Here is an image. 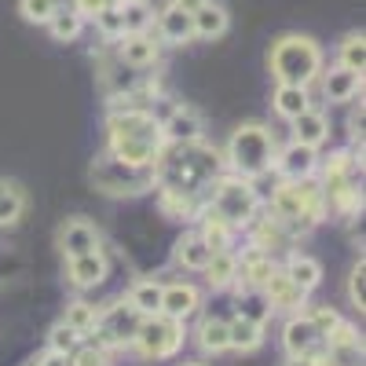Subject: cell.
<instances>
[{
    "label": "cell",
    "mask_w": 366,
    "mask_h": 366,
    "mask_svg": "<svg viewBox=\"0 0 366 366\" xmlns=\"http://www.w3.org/2000/svg\"><path fill=\"white\" fill-rule=\"evenodd\" d=\"M165 136H162V117L143 107H110L107 114V150L121 162L132 165H154L162 154Z\"/></svg>",
    "instance_id": "6da1fadb"
},
{
    "label": "cell",
    "mask_w": 366,
    "mask_h": 366,
    "mask_svg": "<svg viewBox=\"0 0 366 366\" xmlns=\"http://www.w3.org/2000/svg\"><path fill=\"white\" fill-rule=\"evenodd\" d=\"M158 169V183L165 187H179L191 194H205V187L217 179L224 169V154L217 147H209L205 139L194 143H165L162 154L154 158Z\"/></svg>",
    "instance_id": "7a4b0ae2"
},
{
    "label": "cell",
    "mask_w": 366,
    "mask_h": 366,
    "mask_svg": "<svg viewBox=\"0 0 366 366\" xmlns=\"http://www.w3.org/2000/svg\"><path fill=\"white\" fill-rule=\"evenodd\" d=\"M264 205H267V212H271L274 220H282V227H286L293 238L308 234L312 227H319V224L330 217L319 176H308V179H282L279 187L271 191V198H267Z\"/></svg>",
    "instance_id": "3957f363"
},
{
    "label": "cell",
    "mask_w": 366,
    "mask_h": 366,
    "mask_svg": "<svg viewBox=\"0 0 366 366\" xmlns=\"http://www.w3.org/2000/svg\"><path fill=\"white\" fill-rule=\"evenodd\" d=\"M267 70L274 84H300L312 88L319 74L326 70V55L315 37L308 34H282L267 51Z\"/></svg>",
    "instance_id": "277c9868"
},
{
    "label": "cell",
    "mask_w": 366,
    "mask_h": 366,
    "mask_svg": "<svg viewBox=\"0 0 366 366\" xmlns=\"http://www.w3.org/2000/svg\"><path fill=\"white\" fill-rule=\"evenodd\" d=\"M274 132L264 125V121H242V125L231 132L227 147L220 150L224 154V169L234 176H246V179H260L271 172L274 162Z\"/></svg>",
    "instance_id": "5b68a950"
},
{
    "label": "cell",
    "mask_w": 366,
    "mask_h": 366,
    "mask_svg": "<svg viewBox=\"0 0 366 366\" xmlns=\"http://www.w3.org/2000/svg\"><path fill=\"white\" fill-rule=\"evenodd\" d=\"M92 187L107 198H143L158 187V169L154 165H132V162H121L114 158L110 150L92 162L88 169Z\"/></svg>",
    "instance_id": "8992f818"
},
{
    "label": "cell",
    "mask_w": 366,
    "mask_h": 366,
    "mask_svg": "<svg viewBox=\"0 0 366 366\" xmlns=\"http://www.w3.org/2000/svg\"><path fill=\"white\" fill-rule=\"evenodd\" d=\"M202 202H205L209 209H217L234 231H246V224L264 209V198H260V191H257V179L234 176V172H220V176L205 187Z\"/></svg>",
    "instance_id": "52a82bcc"
},
{
    "label": "cell",
    "mask_w": 366,
    "mask_h": 366,
    "mask_svg": "<svg viewBox=\"0 0 366 366\" xmlns=\"http://www.w3.org/2000/svg\"><path fill=\"white\" fill-rule=\"evenodd\" d=\"M187 322H176V319H169V315H147L143 322H139V330H136V341H132V348L143 355V359H150V362H162V359H172L179 348H183V337H187V330H183Z\"/></svg>",
    "instance_id": "ba28073f"
},
{
    "label": "cell",
    "mask_w": 366,
    "mask_h": 366,
    "mask_svg": "<svg viewBox=\"0 0 366 366\" xmlns=\"http://www.w3.org/2000/svg\"><path fill=\"white\" fill-rule=\"evenodd\" d=\"M282 348L286 355H312L326 362V341L315 330V322L308 319V312H293L282 326Z\"/></svg>",
    "instance_id": "9c48e42d"
},
{
    "label": "cell",
    "mask_w": 366,
    "mask_h": 366,
    "mask_svg": "<svg viewBox=\"0 0 366 366\" xmlns=\"http://www.w3.org/2000/svg\"><path fill=\"white\" fill-rule=\"evenodd\" d=\"M114 55L125 66H132V70H154L158 59H162V44H158V37L150 34V29L147 34H121L114 41Z\"/></svg>",
    "instance_id": "30bf717a"
},
{
    "label": "cell",
    "mask_w": 366,
    "mask_h": 366,
    "mask_svg": "<svg viewBox=\"0 0 366 366\" xmlns=\"http://www.w3.org/2000/svg\"><path fill=\"white\" fill-rule=\"evenodd\" d=\"M271 172L279 179H308V176L319 172V150L304 147V143H290L282 150H274Z\"/></svg>",
    "instance_id": "8fae6325"
},
{
    "label": "cell",
    "mask_w": 366,
    "mask_h": 366,
    "mask_svg": "<svg viewBox=\"0 0 366 366\" xmlns=\"http://www.w3.org/2000/svg\"><path fill=\"white\" fill-rule=\"evenodd\" d=\"M260 290H264V297H267V304H271V312H286V315L304 312V308H308V297H312V293H304L282 267H274Z\"/></svg>",
    "instance_id": "7c38bea8"
},
{
    "label": "cell",
    "mask_w": 366,
    "mask_h": 366,
    "mask_svg": "<svg viewBox=\"0 0 366 366\" xmlns=\"http://www.w3.org/2000/svg\"><path fill=\"white\" fill-rule=\"evenodd\" d=\"M246 234H249V246H257V249H264V253H271V257L293 246V234L282 227V220H274V217H271L267 205H264L257 217L246 224Z\"/></svg>",
    "instance_id": "4fadbf2b"
},
{
    "label": "cell",
    "mask_w": 366,
    "mask_h": 366,
    "mask_svg": "<svg viewBox=\"0 0 366 366\" xmlns=\"http://www.w3.org/2000/svg\"><path fill=\"white\" fill-rule=\"evenodd\" d=\"M154 37L158 44L165 48H183L194 41V22H191V11H183L176 4H165L158 15H154Z\"/></svg>",
    "instance_id": "5bb4252c"
},
{
    "label": "cell",
    "mask_w": 366,
    "mask_h": 366,
    "mask_svg": "<svg viewBox=\"0 0 366 366\" xmlns=\"http://www.w3.org/2000/svg\"><path fill=\"white\" fill-rule=\"evenodd\" d=\"M202 308V290L194 282H165L162 286V315L176 319V322H187L194 319Z\"/></svg>",
    "instance_id": "9a60e30c"
},
{
    "label": "cell",
    "mask_w": 366,
    "mask_h": 366,
    "mask_svg": "<svg viewBox=\"0 0 366 366\" xmlns=\"http://www.w3.org/2000/svg\"><path fill=\"white\" fill-rule=\"evenodd\" d=\"M55 242H59V253H63V257H81V253L99 249L103 234H99V227L92 224V220H84V217H74V220H66L63 227H59Z\"/></svg>",
    "instance_id": "2e32d148"
},
{
    "label": "cell",
    "mask_w": 366,
    "mask_h": 366,
    "mask_svg": "<svg viewBox=\"0 0 366 366\" xmlns=\"http://www.w3.org/2000/svg\"><path fill=\"white\" fill-rule=\"evenodd\" d=\"M107 257L103 249H92V253H81V257H66V279L74 290H96L99 282H107Z\"/></svg>",
    "instance_id": "e0dca14e"
},
{
    "label": "cell",
    "mask_w": 366,
    "mask_h": 366,
    "mask_svg": "<svg viewBox=\"0 0 366 366\" xmlns=\"http://www.w3.org/2000/svg\"><path fill=\"white\" fill-rule=\"evenodd\" d=\"M162 136L165 143H194L205 136V121L194 107H172L169 117L162 121Z\"/></svg>",
    "instance_id": "ac0fdd59"
},
{
    "label": "cell",
    "mask_w": 366,
    "mask_h": 366,
    "mask_svg": "<svg viewBox=\"0 0 366 366\" xmlns=\"http://www.w3.org/2000/svg\"><path fill=\"white\" fill-rule=\"evenodd\" d=\"M319 77H322V96H326V103H352L359 92H362V74H355V70H348V66H341V63H333V66L322 70Z\"/></svg>",
    "instance_id": "d6986e66"
},
{
    "label": "cell",
    "mask_w": 366,
    "mask_h": 366,
    "mask_svg": "<svg viewBox=\"0 0 366 366\" xmlns=\"http://www.w3.org/2000/svg\"><path fill=\"white\" fill-rule=\"evenodd\" d=\"M154 194H158V209H162V217H165V220H179V224L194 220V212H198V205H202V194L179 191V187H165V183H158Z\"/></svg>",
    "instance_id": "ffe728a7"
},
{
    "label": "cell",
    "mask_w": 366,
    "mask_h": 366,
    "mask_svg": "<svg viewBox=\"0 0 366 366\" xmlns=\"http://www.w3.org/2000/svg\"><path fill=\"white\" fill-rule=\"evenodd\" d=\"M290 132H293V143H304V147H322L330 139V117L315 107L308 110H300L293 121H290Z\"/></svg>",
    "instance_id": "44dd1931"
},
{
    "label": "cell",
    "mask_w": 366,
    "mask_h": 366,
    "mask_svg": "<svg viewBox=\"0 0 366 366\" xmlns=\"http://www.w3.org/2000/svg\"><path fill=\"white\" fill-rule=\"evenodd\" d=\"M194 220H198V227H194V231H198V234H202V238H205V242H209V246L217 249V253L234 246V234H238V231H234V227L220 217L217 209H209V205L202 202V205H198V212H194Z\"/></svg>",
    "instance_id": "7402d4cb"
},
{
    "label": "cell",
    "mask_w": 366,
    "mask_h": 366,
    "mask_svg": "<svg viewBox=\"0 0 366 366\" xmlns=\"http://www.w3.org/2000/svg\"><path fill=\"white\" fill-rule=\"evenodd\" d=\"M264 348V322H253V319H227V352H238V355H253Z\"/></svg>",
    "instance_id": "603a6c76"
},
{
    "label": "cell",
    "mask_w": 366,
    "mask_h": 366,
    "mask_svg": "<svg viewBox=\"0 0 366 366\" xmlns=\"http://www.w3.org/2000/svg\"><path fill=\"white\" fill-rule=\"evenodd\" d=\"M279 267L274 264V257L271 253H264V249H257V246H249V249H242V257H238V279H234V286H264L267 282V274Z\"/></svg>",
    "instance_id": "cb8c5ba5"
},
{
    "label": "cell",
    "mask_w": 366,
    "mask_h": 366,
    "mask_svg": "<svg viewBox=\"0 0 366 366\" xmlns=\"http://www.w3.org/2000/svg\"><path fill=\"white\" fill-rule=\"evenodd\" d=\"M212 253H217V249H212L198 231H187V234H183L176 246H172V260H176L183 271H205V264L212 260Z\"/></svg>",
    "instance_id": "d4e9b609"
},
{
    "label": "cell",
    "mask_w": 366,
    "mask_h": 366,
    "mask_svg": "<svg viewBox=\"0 0 366 366\" xmlns=\"http://www.w3.org/2000/svg\"><path fill=\"white\" fill-rule=\"evenodd\" d=\"M194 22V41H217L227 34V26H231V15L224 4H217V0H205V4L191 15Z\"/></svg>",
    "instance_id": "484cf974"
},
{
    "label": "cell",
    "mask_w": 366,
    "mask_h": 366,
    "mask_svg": "<svg viewBox=\"0 0 366 366\" xmlns=\"http://www.w3.org/2000/svg\"><path fill=\"white\" fill-rule=\"evenodd\" d=\"M29 209V194L19 179H0V227H15Z\"/></svg>",
    "instance_id": "4316f807"
},
{
    "label": "cell",
    "mask_w": 366,
    "mask_h": 366,
    "mask_svg": "<svg viewBox=\"0 0 366 366\" xmlns=\"http://www.w3.org/2000/svg\"><path fill=\"white\" fill-rule=\"evenodd\" d=\"M282 271L290 274V279H293L304 293H315V290L322 286V264H319L315 257H308V253H290L286 264H282Z\"/></svg>",
    "instance_id": "83f0119b"
},
{
    "label": "cell",
    "mask_w": 366,
    "mask_h": 366,
    "mask_svg": "<svg viewBox=\"0 0 366 366\" xmlns=\"http://www.w3.org/2000/svg\"><path fill=\"white\" fill-rule=\"evenodd\" d=\"M271 107H274V114H279L282 121H293L300 110L312 107V96H308V88H300V84H274Z\"/></svg>",
    "instance_id": "f1b7e54d"
},
{
    "label": "cell",
    "mask_w": 366,
    "mask_h": 366,
    "mask_svg": "<svg viewBox=\"0 0 366 366\" xmlns=\"http://www.w3.org/2000/svg\"><path fill=\"white\" fill-rule=\"evenodd\" d=\"M205 282L209 290H231L234 279H238V253L234 249H220V253H212V260L205 264Z\"/></svg>",
    "instance_id": "f546056e"
},
{
    "label": "cell",
    "mask_w": 366,
    "mask_h": 366,
    "mask_svg": "<svg viewBox=\"0 0 366 366\" xmlns=\"http://www.w3.org/2000/svg\"><path fill=\"white\" fill-rule=\"evenodd\" d=\"M84 15L74 8V4H63L51 19H48V34H51V41H59V44H70V41H77L81 34H84Z\"/></svg>",
    "instance_id": "4dcf8cb0"
},
{
    "label": "cell",
    "mask_w": 366,
    "mask_h": 366,
    "mask_svg": "<svg viewBox=\"0 0 366 366\" xmlns=\"http://www.w3.org/2000/svg\"><path fill=\"white\" fill-rule=\"evenodd\" d=\"M194 341L202 348V355H224L227 352V319L220 315H205L194 330Z\"/></svg>",
    "instance_id": "1f68e13d"
},
{
    "label": "cell",
    "mask_w": 366,
    "mask_h": 366,
    "mask_svg": "<svg viewBox=\"0 0 366 366\" xmlns=\"http://www.w3.org/2000/svg\"><path fill=\"white\" fill-rule=\"evenodd\" d=\"M234 304H238L242 319H253V322H264V326L274 315L267 297H264V290H257V286H234Z\"/></svg>",
    "instance_id": "d6a6232c"
},
{
    "label": "cell",
    "mask_w": 366,
    "mask_h": 366,
    "mask_svg": "<svg viewBox=\"0 0 366 366\" xmlns=\"http://www.w3.org/2000/svg\"><path fill=\"white\" fill-rule=\"evenodd\" d=\"M117 11H121V22H125V34H147L154 29V4L150 0H117Z\"/></svg>",
    "instance_id": "836d02e7"
},
{
    "label": "cell",
    "mask_w": 366,
    "mask_h": 366,
    "mask_svg": "<svg viewBox=\"0 0 366 366\" xmlns=\"http://www.w3.org/2000/svg\"><path fill=\"white\" fill-rule=\"evenodd\" d=\"M132 308L147 319V315H158L162 312V282H154V279H139L132 290H129V297H125Z\"/></svg>",
    "instance_id": "e575fe53"
},
{
    "label": "cell",
    "mask_w": 366,
    "mask_h": 366,
    "mask_svg": "<svg viewBox=\"0 0 366 366\" xmlns=\"http://www.w3.org/2000/svg\"><path fill=\"white\" fill-rule=\"evenodd\" d=\"M337 63L348 66V70H355V74L366 70V37H362V29H352V34L341 37V44H337Z\"/></svg>",
    "instance_id": "d590c367"
},
{
    "label": "cell",
    "mask_w": 366,
    "mask_h": 366,
    "mask_svg": "<svg viewBox=\"0 0 366 366\" xmlns=\"http://www.w3.org/2000/svg\"><path fill=\"white\" fill-rule=\"evenodd\" d=\"M66 0H19V15L34 26H48V19L63 8Z\"/></svg>",
    "instance_id": "8d00e7d4"
},
{
    "label": "cell",
    "mask_w": 366,
    "mask_h": 366,
    "mask_svg": "<svg viewBox=\"0 0 366 366\" xmlns=\"http://www.w3.org/2000/svg\"><path fill=\"white\" fill-rule=\"evenodd\" d=\"M96 319H99V308H96V304H88V300L66 304V315H63V322L74 326L77 333H88L92 326H96Z\"/></svg>",
    "instance_id": "74e56055"
},
{
    "label": "cell",
    "mask_w": 366,
    "mask_h": 366,
    "mask_svg": "<svg viewBox=\"0 0 366 366\" xmlns=\"http://www.w3.org/2000/svg\"><path fill=\"white\" fill-rule=\"evenodd\" d=\"M81 341H84V333H77V330L66 326V322H55L51 333H48V348H51V352H63V355H70Z\"/></svg>",
    "instance_id": "f35d334b"
},
{
    "label": "cell",
    "mask_w": 366,
    "mask_h": 366,
    "mask_svg": "<svg viewBox=\"0 0 366 366\" xmlns=\"http://www.w3.org/2000/svg\"><path fill=\"white\" fill-rule=\"evenodd\" d=\"M92 22H96V29H99V37H103V41H117L121 34H125V22H121L117 4H110V8L96 11V15H92Z\"/></svg>",
    "instance_id": "ab89813d"
},
{
    "label": "cell",
    "mask_w": 366,
    "mask_h": 366,
    "mask_svg": "<svg viewBox=\"0 0 366 366\" xmlns=\"http://www.w3.org/2000/svg\"><path fill=\"white\" fill-rule=\"evenodd\" d=\"M362 279H366V260H362V253H359L355 267L348 271V300H352V308H355V312H362V308H366V297H362Z\"/></svg>",
    "instance_id": "60d3db41"
},
{
    "label": "cell",
    "mask_w": 366,
    "mask_h": 366,
    "mask_svg": "<svg viewBox=\"0 0 366 366\" xmlns=\"http://www.w3.org/2000/svg\"><path fill=\"white\" fill-rule=\"evenodd\" d=\"M304 312H308V319L315 322V330L322 333V337H326V333H330L333 326H337V319H341L337 312L330 308V304H308V308H304Z\"/></svg>",
    "instance_id": "b9f144b4"
},
{
    "label": "cell",
    "mask_w": 366,
    "mask_h": 366,
    "mask_svg": "<svg viewBox=\"0 0 366 366\" xmlns=\"http://www.w3.org/2000/svg\"><path fill=\"white\" fill-rule=\"evenodd\" d=\"M70 4L84 15V19H92L96 11H103V8H110V4H117V0H70Z\"/></svg>",
    "instance_id": "7bdbcfd3"
},
{
    "label": "cell",
    "mask_w": 366,
    "mask_h": 366,
    "mask_svg": "<svg viewBox=\"0 0 366 366\" xmlns=\"http://www.w3.org/2000/svg\"><path fill=\"white\" fill-rule=\"evenodd\" d=\"M37 366H70V355H63V352H51V348H44V355L37 359Z\"/></svg>",
    "instance_id": "ee69618b"
},
{
    "label": "cell",
    "mask_w": 366,
    "mask_h": 366,
    "mask_svg": "<svg viewBox=\"0 0 366 366\" xmlns=\"http://www.w3.org/2000/svg\"><path fill=\"white\" fill-rule=\"evenodd\" d=\"M282 366H322V359H312V355H290Z\"/></svg>",
    "instance_id": "f6af8a7d"
},
{
    "label": "cell",
    "mask_w": 366,
    "mask_h": 366,
    "mask_svg": "<svg viewBox=\"0 0 366 366\" xmlns=\"http://www.w3.org/2000/svg\"><path fill=\"white\" fill-rule=\"evenodd\" d=\"M169 4H176V8H183V11H191V15H194V11L205 4V0H169Z\"/></svg>",
    "instance_id": "bcb514c9"
},
{
    "label": "cell",
    "mask_w": 366,
    "mask_h": 366,
    "mask_svg": "<svg viewBox=\"0 0 366 366\" xmlns=\"http://www.w3.org/2000/svg\"><path fill=\"white\" fill-rule=\"evenodd\" d=\"M183 366H205V362H183Z\"/></svg>",
    "instance_id": "7dc6e473"
},
{
    "label": "cell",
    "mask_w": 366,
    "mask_h": 366,
    "mask_svg": "<svg viewBox=\"0 0 366 366\" xmlns=\"http://www.w3.org/2000/svg\"><path fill=\"white\" fill-rule=\"evenodd\" d=\"M29 366H37V362H29Z\"/></svg>",
    "instance_id": "c3c4849f"
},
{
    "label": "cell",
    "mask_w": 366,
    "mask_h": 366,
    "mask_svg": "<svg viewBox=\"0 0 366 366\" xmlns=\"http://www.w3.org/2000/svg\"><path fill=\"white\" fill-rule=\"evenodd\" d=\"M107 366H110V362H107Z\"/></svg>",
    "instance_id": "681fc988"
}]
</instances>
